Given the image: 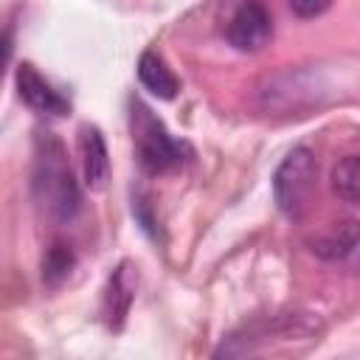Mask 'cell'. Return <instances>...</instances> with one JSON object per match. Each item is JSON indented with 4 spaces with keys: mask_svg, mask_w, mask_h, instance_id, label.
Wrapping results in <instances>:
<instances>
[{
    "mask_svg": "<svg viewBox=\"0 0 360 360\" xmlns=\"http://www.w3.org/2000/svg\"><path fill=\"white\" fill-rule=\"evenodd\" d=\"M31 191L39 211L56 225H70L82 211V188L73 177L65 143L53 132L37 135Z\"/></svg>",
    "mask_w": 360,
    "mask_h": 360,
    "instance_id": "cell-1",
    "label": "cell"
},
{
    "mask_svg": "<svg viewBox=\"0 0 360 360\" xmlns=\"http://www.w3.org/2000/svg\"><path fill=\"white\" fill-rule=\"evenodd\" d=\"M323 93L326 87L315 70L284 68L259 79V84L253 87V101L267 115H290L318 104Z\"/></svg>",
    "mask_w": 360,
    "mask_h": 360,
    "instance_id": "cell-2",
    "label": "cell"
},
{
    "mask_svg": "<svg viewBox=\"0 0 360 360\" xmlns=\"http://www.w3.org/2000/svg\"><path fill=\"white\" fill-rule=\"evenodd\" d=\"M129 127H132V141L138 152V163L149 174H166L174 172L186 163L188 149L183 141H174L163 121L143 104L132 101L129 104Z\"/></svg>",
    "mask_w": 360,
    "mask_h": 360,
    "instance_id": "cell-3",
    "label": "cell"
},
{
    "mask_svg": "<svg viewBox=\"0 0 360 360\" xmlns=\"http://www.w3.org/2000/svg\"><path fill=\"white\" fill-rule=\"evenodd\" d=\"M318 160L309 146H295L284 155L273 174V200L287 219H298L315 191Z\"/></svg>",
    "mask_w": 360,
    "mask_h": 360,
    "instance_id": "cell-4",
    "label": "cell"
},
{
    "mask_svg": "<svg viewBox=\"0 0 360 360\" xmlns=\"http://www.w3.org/2000/svg\"><path fill=\"white\" fill-rule=\"evenodd\" d=\"M315 332V323L312 318L301 315V312H292V315H276V318H264V321H256L233 335H228L219 349L214 352L217 357H242V354H250L256 352L262 343H267L270 338H304V335H312Z\"/></svg>",
    "mask_w": 360,
    "mask_h": 360,
    "instance_id": "cell-5",
    "label": "cell"
},
{
    "mask_svg": "<svg viewBox=\"0 0 360 360\" xmlns=\"http://www.w3.org/2000/svg\"><path fill=\"white\" fill-rule=\"evenodd\" d=\"M270 37H273V20H270L267 8L256 0L242 3L225 25V39L242 53L262 51L270 42Z\"/></svg>",
    "mask_w": 360,
    "mask_h": 360,
    "instance_id": "cell-6",
    "label": "cell"
},
{
    "mask_svg": "<svg viewBox=\"0 0 360 360\" xmlns=\"http://www.w3.org/2000/svg\"><path fill=\"white\" fill-rule=\"evenodd\" d=\"M17 93L20 98L39 115H53V118H62L70 112V101L31 65V62H22L17 68Z\"/></svg>",
    "mask_w": 360,
    "mask_h": 360,
    "instance_id": "cell-7",
    "label": "cell"
},
{
    "mask_svg": "<svg viewBox=\"0 0 360 360\" xmlns=\"http://www.w3.org/2000/svg\"><path fill=\"white\" fill-rule=\"evenodd\" d=\"M135 290H138V270L132 262H121L112 276L107 278V287H104V301H101V315H104V323L118 332L129 315V307L135 301Z\"/></svg>",
    "mask_w": 360,
    "mask_h": 360,
    "instance_id": "cell-8",
    "label": "cell"
},
{
    "mask_svg": "<svg viewBox=\"0 0 360 360\" xmlns=\"http://www.w3.org/2000/svg\"><path fill=\"white\" fill-rule=\"evenodd\" d=\"M79 155H82L84 186L90 191L104 188L107 174H110V152H107V143H104V135L98 127H93V124L79 127Z\"/></svg>",
    "mask_w": 360,
    "mask_h": 360,
    "instance_id": "cell-9",
    "label": "cell"
},
{
    "mask_svg": "<svg viewBox=\"0 0 360 360\" xmlns=\"http://www.w3.org/2000/svg\"><path fill=\"white\" fill-rule=\"evenodd\" d=\"M138 82L143 84V90H149L158 98H174L180 90V82L174 76V70L169 68V62L158 53V51H143L138 59Z\"/></svg>",
    "mask_w": 360,
    "mask_h": 360,
    "instance_id": "cell-10",
    "label": "cell"
},
{
    "mask_svg": "<svg viewBox=\"0 0 360 360\" xmlns=\"http://www.w3.org/2000/svg\"><path fill=\"white\" fill-rule=\"evenodd\" d=\"M354 248H357V222L354 219L335 225L329 233H323L312 242V253H318L321 259H329V262L349 259L354 253Z\"/></svg>",
    "mask_w": 360,
    "mask_h": 360,
    "instance_id": "cell-11",
    "label": "cell"
},
{
    "mask_svg": "<svg viewBox=\"0 0 360 360\" xmlns=\"http://www.w3.org/2000/svg\"><path fill=\"white\" fill-rule=\"evenodd\" d=\"M332 191L338 200L354 205L360 200V158L346 155L332 166Z\"/></svg>",
    "mask_w": 360,
    "mask_h": 360,
    "instance_id": "cell-12",
    "label": "cell"
},
{
    "mask_svg": "<svg viewBox=\"0 0 360 360\" xmlns=\"http://www.w3.org/2000/svg\"><path fill=\"white\" fill-rule=\"evenodd\" d=\"M73 264H76V253L70 250V245L53 242L45 250V256H42V281L48 287H56L59 281L68 278V273L73 270Z\"/></svg>",
    "mask_w": 360,
    "mask_h": 360,
    "instance_id": "cell-13",
    "label": "cell"
},
{
    "mask_svg": "<svg viewBox=\"0 0 360 360\" xmlns=\"http://www.w3.org/2000/svg\"><path fill=\"white\" fill-rule=\"evenodd\" d=\"M329 6H332V0H290V11H292L298 20H315V17H321Z\"/></svg>",
    "mask_w": 360,
    "mask_h": 360,
    "instance_id": "cell-14",
    "label": "cell"
},
{
    "mask_svg": "<svg viewBox=\"0 0 360 360\" xmlns=\"http://www.w3.org/2000/svg\"><path fill=\"white\" fill-rule=\"evenodd\" d=\"M8 59H11V39H8V34H0V82H3Z\"/></svg>",
    "mask_w": 360,
    "mask_h": 360,
    "instance_id": "cell-15",
    "label": "cell"
}]
</instances>
